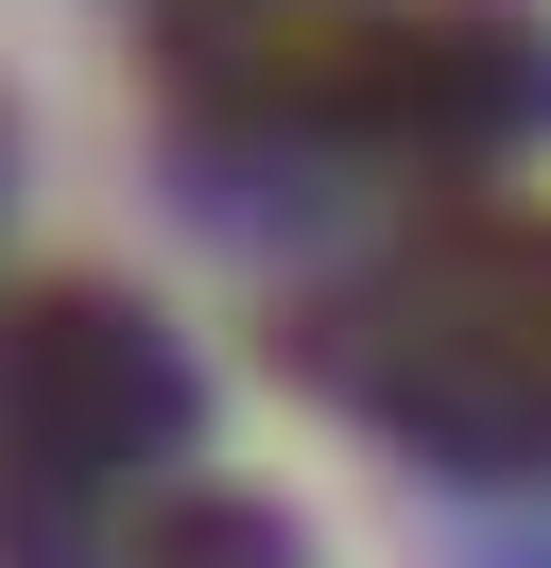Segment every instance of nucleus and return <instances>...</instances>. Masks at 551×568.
I'll use <instances>...</instances> for the list:
<instances>
[{"instance_id":"nucleus-1","label":"nucleus","mask_w":551,"mask_h":568,"mask_svg":"<svg viewBox=\"0 0 551 568\" xmlns=\"http://www.w3.org/2000/svg\"><path fill=\"white\" fill-rule=\"evenodd\" d=\"M397 396L448 430H517L551 448V224L534 242H465V258H413L397 276Z\"/></svg>"}]
</instances>
